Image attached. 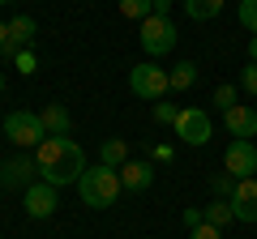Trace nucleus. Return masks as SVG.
Segmentation results:
<instances>
[{"instance_id":"nucleus-2","label":"nucleus","mask_w":257,"mask_h":239,"mask_svg":"<svg viewBox=\"0 0 257 239\" xmlns=\"http://www.w3.org/2000/svg\"><path fill=\"white\" fill-rule=\"evenodd\" d=\"M120 171L116 166H86V175L77 180V196H82L90 210H107V205H116V196H120Z\"/></svg>"},{"instance_id":"nucleus-3","label":"nucleus","mask_w":257,"mask_h":239,"mask_svg":"<svg viewBox=\"0 0 257 239\" xmlns=\"http://www.w3.org/2000/svg\"><path fill=\"white\" fill-rule=\"evenodd\" d=\"M128 90L138 94V98H146V102H163V94L172 90V77H167L163 64H155V60H142V64L128 68Z\"/></svg>"},{"instance_id":"nucleus-1","label":"nucleus","mask_w":257,"mask_h":239,"mask_svg":"<svg viewBox=\"0 0 257 239\" xmlns=\"http://www.w3.org/2000/svg\"><path fill=\"white\" fill-rule=\"evenodd\" d=\"M35 162H39V180L64 188V184H77L86 175V154L73 137H43V146L35 150Z\"/></svg>"},{"instance_id":"nucleus-23","label":"nucleus","mask_w":257,"mask_h":239,"mask_svg":"<svg viewBox=\"0 0 257 239\" xmlns=\"http://www.w3.org/2000/svg\"><path fill=\"white\" fill-rule=\"evenodd\" d=\"M13 64H18V73H35V64H39V60H35V52H30V47H26V52H18V56H13Z\"/></svg>"},{"instance_id":"nucleus-10","label":"nucleus","mask_w":257,"mask_h":239,"mask_svg":"<svg viewBox=\"0 0 257 239\" xmlns=\"http://www.w3.org/2000/svg\"><path fill=\"white\" fill-rule=\"evenodd\" d=\"M236 222H257V175L253 180H236V192L227 196Z\"/></svg>"},{"instance_id":"nucleus-33","label":"nucleus","mask_w":257,"mask_h":239,"mask_svg":"<svg viewBox=\"0 0 257 239\" xmlns=\"http://www.w3.org/2000/svg\"><path fill=\"white\" fill-rule=\"evenodd\" d=\"M0 4H9V0H0Z\"/></svg>"},{"instance_id":"nucleus-6","label":"nucleus","mask_w":257,"mask_h":239,"mask_svg":"<svg viewBox=\"0 0 257 239\" xmlns=\"http://www.w3.org/2000/svg\"><path fill=\"white\" fill-rule=\"evenodd\" d=\"M172 128H176V137H180L184 146H206V141L214 137V124H210V111L206 107H184Z\"/></svg>"},{"instance_id":"nucleus-25","label":"nucleus","mask_w":257,"mask_h":239,"mask_svg":"<svg viewBox=\"0 0 257 239\" xmlns=\"http://www.w3.org/2000/svg\"><path fill=\"white\" fill-rule=\"evenodd\" d=\"M176 116H180V111H176L172 102H155V120L159 124H176Z\"/></svg>"},{"instance_id":"nucleus-13","label":"nucleus","mask_w":257,"mask_h":239,"mask_svg":"<svg viewBox=\"0 0 257 239\" xmlns=\"http://www.w3.org/2000/svg\"><path fill=\"white\" fill-rule=\"evenodd\" d=\"M39 120H43V132H47V137H69V132H73V116H69V107H60V102L43 107V111H39Z\"/></svg>"},{"instance_id":"nucleus-30","label":"nucleus","mask_w":257,"mask_h":239,"mask_svg":"<svg viewBox=\"0 0 257 239\" xmlns=\"http://www.w3.org/2000/svg\"><path fill=\"white\" fill-rule=\"evenodd\" d=\"M0 52H9V22H0Z\"/></svg>"},{"instance_id":"nucleus-8","label":"nucleus","mask_w":257,"mask_h":239,"mask_svg":"<svg viewBox=\"0 0 257 239\" xmlns=\"http://www.w3.org/2000/svg\"><path fill=\"white\" fill-rule=\"evenodd\" d=\"M35 175H39V162L30 154H18V158H9V162H0V184L9 188V192H26L30 184H35Z\"/></svg>"},{"instance_id":"nucleus-29","label":"nucleus","mask_w":257,"mask_h":239,"mask_svg":"<svg viewBox=\"0 0 257 239\" xmlns=\"http://www.w3.org/2000/svg\"><path fill=\"white\" fill-rule=\"evenodd\" d=\"M155 162H172V146H155Z\"/></svg>"},{"instance_id":"nucleus-21","label":"nucleus","mask_w":257,"mask_h":239,"mask_svg":"<svg viewBox=\"0 0 257 239\" xmlns=\"http://www.w3.org/2000/svg\"><path fill=\"white\" fill-rule=\"evenodd\" d=\"M210 188H214V196H223V201H227V196L236 192V175H227V171L210 175Z\"/></svg>"},{"instance_id":"nucleus-24","label":"nucleus","mask_w":257,"mask_h":239,"mask_svg":"<svg viewBox=\"0 0 257 239\" xmlns=\"http://www.w3.org/2000/svg\"><path fill=\"white\" fill-rule=\"evenodd\" d=\"M240 86H244L248 94H257V64H253V60H248L244 68H240Z\"/></svg>"},{"instance_id":"nucleus-32","label":"nucleus","mask_w":257,"mask_h":239,"mask_svg":"<svg viewBox=\"0 0 257 239\" xmlns=\"http://www.w3.org/2000/svg\"><path fill=\"white\" fill-rule=\"evenodd\" d=\"M0 94H5V77H0Z\"/></svg>"},{"instance_id":"nucleus-9","label":"nucleus","mask_w":257,"mask_h":239,"mask_svg":"<svg viewBox=\"0 0 257 239\" xmlns=\"http://www.w3.org/2000/svg\"><path fill=\"white\" fill-rule=\"evenodd\" d=\"M56 184H47V180H35V184L26 188V214L30 218H52L56 214Z\"/></svg>"},{"instance_id":"nucleus-19","label":"nucleus","mask_w":257,"mask_h":239,"mask_svg":"<svg viewBox=\"0 0 257 239\" xmlns=\"http://www.w3.org/2000/svg\"><path fill=\"white\" fill-rule=\"evenodd\" d=\"M120 13L133 22H146L150 13H155V0H120Z\"/></svg>"},{"instance_id":"nucleus-5","label":"nucleus","mask_w":257,"mask_h":239,"mask_svg":"<svg viewBox=\"0 0 257 239\" xmlns=\"http://www.w3.org/2000/svg\"><path fill=\"white\" fill-rule=\"evenodd\" d=\"M5 137H9L18 150H39L43 137H47L39 111H9V116H5Z\"/></svg>"},{"instance_id":"nucleus-28","label":"nucleus","mask_w":257,"mask_h":239,"mask_svg":"<svg viewBox=\"0 0 257 239\" xmlns=\"http://www.w3.org/2000/svg\"><path fill=\"white\" fill-rule=\"evenodd\" d=\"M172 4H176V0H155V13H159V18H172Z\"/></svg>"},{"instance_id":"nucleus-31","label":"nucleus","mask_w":257,"mask_h":239,"mask_svg":"<svg viewBox=\"0 0 257 239\" xmlns=\"http://www.w3.org/2000/svg\"><path fill=\"white\" fill-rule=\"evenodd\" d=\"M248 60L257 64V38H248Z\"/></svg>"},{"instance_id":"nucleus-12","label":"nucleus","mask_w":257,"mask_h":239,"mask_svg":"<svg viewBox=\"0 0 257 239\" xmlns=\"http://www.w3.org/2000/svg\"><path fill=\"white\" fill-rule=\"evenodd\" d=\"M120 184L133 188V192H146V188L155 184V166H150V162H138V158H128V162L120 166Z\"/></svg>"},{"instance_id":"nucleus-18","label":"nucleus","mask_w":257,"mask_h":239,"mask_svg":"<svg viewBox=\"0 0 257 239\" xmlns=\"http://www.w3.org/2000/svg\"><path fill=\"white\" fill-rule=\"evenodd\" d=\"M206 222H210V226H231V222H236V214H231V201H214V205H206Z\"/></svg>"},{"instance_id":"nucleus-20","label":"nucleus","mask_w":257,"mask_h":239,"mask_svg":"<svg viewBox=\"0 0 257 239\" xmlns=\"http://www.w3.org/2000/svg\"><path fill=\"white\" fill-rule=\"evenodd\" d=\"M236 18H240V26H244L248 34L257 38V0H240V9H236Z\"/></svg>"},{"instance_id":"nucleus-22","label":"nucleus","mask_w":257,"mask_h":239,"mask_svg":"<svg viewBox=\"0 0 257 239\" xmlns=\"http://www.w3.org/2000/svg\"><path fill=\"white\" fill-rule=\"evenodd\" d=\"M214 107H219V111L236 107V86H219V90H214Z\"/></svg>"},{"instance_id":"nucleus-17","label":"nucleus","mask_w":257,"mask_h":239,"mask_svg":"<svg viewBox=\"0 0 257 239\" xmlns=\"http://www.w3.org/2000/svg\"><path fill=\"white\" fill-rule=\"evenodd\" d=\"M167 77H172V90H189V86L197 82V64H193V60H180L176 68H167Z\"/></svg>"},{"instance_id":"nucleus-14","label":"nucleus","mask_w":257,"mask_h":239,"mask_svg":"<svg viewBox=\"0 0 257 239\" xmlns=\"http://www.w3.org/2000/svg\"><path fill=\"white\" fill-rule=\"evenodd\" d=\"M35 34H39L35 18H26V13H22V18H13V22H9V52H5V56H18V47L26 52V47L35 43Z\"/></svg>"},{"instance_id":"nucleus-7","label":"nucleus","mask_w":257,"mask_h":239,"mask_svg":"<svg viewBox=\"0 0 257 239\" xmlns=\"http://www.w3.org/2000/svg\"><path fill=\"white\" fill-rule=\"evenodd\" d=\"M223 171L236 175V180H253V171H257V146H253V141L231 137V146L223 150Z\"/></svg>"},{"instance_id":"nucleus-16","label":"nucleus","mask_w":257,"mask_h":239,"mask_svg":"<svg viewBox=\"0 0 257 239\" xmlns=\"http://www.w3.org/2000/svg\"><path fill=\"white\" fill-rule=\"evenodd\" d=\"M184 13H189L193 22H210L223 13V0H184Z\"/></svg>"},{"instance_id":"nucleus-11","label":"nucleus","mask_w":257,"mask_h":239,"mask_svg":"<svg viewBox=\"0 0 257 239\" xmlns=\"http://www.w3.org/2000/svg\"><path fill=\"white\" fill-rule=\"evenodd\" d=\"M223 124H227V132L240 137V141H253L257 137V111L248 107V102H236L231 111H223Z\"/></svg>"},{"instance_id":"nucleus-26","label":"nucleus","mask_w":257,"mask_h":239,"mask_svg":"<svg viewBox=\"0 0 257 239\" xmlns=\"http://www.w3.org/2000/svg\"><path fill=\"white\" fill-rule=\"evenodd\" d=\"M189 239H223V230L210 226V222H202V226H193V230H189Z\"/></svg>"},{"instance_id":"nucleus-15","label":"nucleus","mask_w":257,"mask_h":239,"mask_svg":"<svg viewBox=\"0 0 257 239\" xmlns=\"http://www.w3.org/2000/svg\"><path fill=\"white\" fill-rule=\"evenodd\" d=\"M99 162H103V166H116V171H120V166L128 162V146H124L120 137L103 141V146H99Z\"/></svg>"},{"instance_id":"nucleus-27","label":"nucleus","mask_w":257,"mask_h":239,"mask_svg":"<svg viewBox=\"0 0 257 239\" xmlns=\"http://www.w3.org/2000/svg\"><path fill=\"white\" fill-rule=\"evenodd\" d=\"M202 222H206L202 210H184V226H189V230H193V226H202Z\"/></svg>"},{"instance_id":"nucleus-4","label":"nucleus","mask_w":257,"mask_h":239,"mask_svg":"<svg viewBox=\"0 0 257 239\" xmlns=\"http://www.w3.org/2000/svg\"><path fill=\"white\" fill-rule=\"evenodd\" d=\"M138 38H142V52L155 60V56H167L176 47V22L172 18H159V13H150L146 22H138Z\"/></svg>"}]
</instances>
